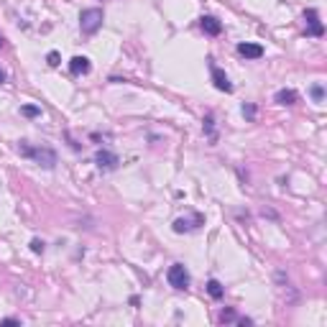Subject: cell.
Segmentation results:
<instances>
[{
    "label": "cell",
    "mask_w": 327,
    "mask_h": 327,
    "mask_svg": "<svg viewBox=\"0 0 327 327\" xmlns=\"http://www.w3.org/2000/svg\"><path fill=\"white\" fill-rule=\"evenodd\" d=\"M44 248H46V245H44V240H39V238L31 240V251L33 253H44Z\"/></svg>",
    "instance_id": "19"
},
{
    "label": "cell",
    "mask_w": 327,
    "mask_h": 327,
    "mask_svg": "<svg viewBox=\"0 0 327 327\" xmlns=\"http://www.w3.org/2000/svg\"><path fill=\"white\" fill-rule=\"evenodd\" d=\"M205 133L210 136V141H215V120H212V115H205Z\"/></svg>",
    "instance_id": "14"
},
{
    "label": "cell",
    "mask_w": 327,
    "mask_h": 327,
    "mask_svg": "<svg viewBox=\"0 0 327 327\" xmlns=\"http://www.w3.org/2000/svg\"><path fill=\"white\" fill-rule=\"evenodd\" d=\"M3 82H5V72H3V69H0V85H3Z\"/></svg>",
    "instance_id": "21"
},
{
    "label": "cell",
    "mask_w": 327,
    "mask_h": 327,
    "mask_svg": "<svg viewBox=\"0 0 327 327\" xmlns=\"http://www.w3.org/2000/svg\"><path fill=\"white\" fill-rule=\"evenodd\" d=\"M95 164H97L100 172H112V169H118L120 159H118V153H112V151H108V149H100V151L95 153Z\"/></svg>",
    "instance_id": "5"
},
{
    "label": "cell",
    "mask_w": 327,
    "mask_h": 327,
    "mask_svg": "<svg viewBox=\"0 0 327 327\" xmlns=\"http://www.w3.org/2000/svg\"><path fill=\"white\" fill-rule=\"evenodd\" d=\"M210 74H212V85H215L220 92H233V85H230V80H228V74H225L220 66L210 64Z\"/></svg>",
    "instance_id": "7"
},
{
    "label": "cell",
    "mask_w": 327,
    "mask_h": 327,
    "mask_svg": "<svg viewBox=\"0 0 327 327\" xmlns=\"http://www.w3.org/2000/svg\"><path fill=\"white\" fill-rule=\"evenodd\" d=\"M207 294H210L212 299H222L225 289H222V284H220L218 279H210V281H207Z\"/></svg>",
    "instance_id": "12"
},
{
    "label": "cell",
    "mask_w": 327,
    "mask_h": 327,
    "mask_svg": "<svg viewBox=\"0 0 327 327\" xmlns=\"http://www.w3.org/2000/svg\"><path fill=\"white\" fill-rule=\"evenodd\" d=\"M59 62H62L59 51H49V54H46V64H49V66H59Z\"/></svg>",
    "instance_id": "17"
},
{
    "label": "cell",
    "mask_w": 327,
    "mask_h": 327,
    "mask_svg": "<svg viewBox=\"0 0 327 327\" xmlns=\"http://www.w3.org/2000/svg\"><path fill=\"white\" fill-rule=\"evenodd\" d=\"M103 21H105V16L100 8H85L80 13V28L85 36H92V33H97L103 28Z\"/></svg>",
    "instance_id": "2"
},
{
    "label": "cell",
    "mask_w": 327,
    "mask_h": 327,
    "mask_svg": "<svg viewBox=\"0 0 327 327\" xmlns=\"http://www.w3.org/2000/svg\"><path fill=\"white\" fill-rule=\"evenodd\" d=\"M199 225H205V218L199 212H192V218H176L174 220V233H189V230H197Z\"/></svg>",
    "instance_id": "4"
},
{
    "label": "cell",
    "mask_w": 327,
    "mask_h": 327,
    "mask_svg": "<svg viewBox=\"0 0 327 327\" xmlns=\"http://www.w3.org/2000/svg\"><path fill=\"white\" fill-rule=\"evenodd\" d=\"M238 54L243 56V59H261L263 46L261 44H253V41H245V44H238Z\"/></svg>",
    "instance_id": "8"
},
{
    "label": "cell",
    "mask_w": 327,
    "mask_h": 327,
    "mask_svg": "<svg viewBox=\"0 0 327 327\" xmlns=\"http://www.w3.org/2000/svg\"><path fill=\"white\" fill-rule=\"evenodd\" d=\"M312 97H314V103H322V97H325V87H322V85H314V87H312Z\"/></svg>",
    "instance_id": "18"
},
{
    "label": "cell",
    "mask_w": 327,
    "mask_h": 327,
    "mask_svg": "<svg viewBox=\"0 0 327 327\" xmlns=\"http://www.w3.org/2000/svg\"><path fill=\"white\" fill-rule=\"evenodd\" d=\"M3 325H21V320H13V317H8V320H3Z\"/></svg>",
    "instance_id": "20"
},
{
    "label": "cell",
    "mask_w": 327,
    "mask_h": 327,
    "mask_svg": "<svg viewBox=\"0 0 327 327\" xmlns=\"http://www.w3.org/2000/svg\"><path fill=\"white\" fill-rule=\"evenodd\" d=\"M21 112H23L26 118H39L41 115V108L39 105H23V108H21Z\"/></svg>",
    "instance_id": "15"
},
{
    "label": "cell",
    "mask_w": 327,
    "mask_h": 327,
    "mask_svg": "<svg viewBox=\"0 0 327 327\" xmlns=\"http://www.w3.org/2000/svg\"><path fill=\"white\" fill-rule=\"evenodd\" d=\"M199 26H202V31H205L207 36H220V33H222V23H220L215 16H202L199 18Z\"/></svg>",
    "instance_id": "9"
},
{
    "label": "cell",
    "mask_w": 327,
    "mask_h": 327,
    "mask_svg": "<svg viewBox=\"0 0 327 327\" xmlns=\"http://www.w3.org/2000/svg\"><path fill=\"white\" fill-rule=\"evenodd\" d=\"M89 69H92V64H89L87 56H74V59L69 62V72L74 77H80V74H87Z\"/></svg>",
    "instance_id": "10"
},
{
    "label": "cell",
    "mask_w": 327,
    "mask_h": 327,
    "mask_svg": "<svg viewBox=\"0 0 327 327\" xmlns=\"http://www.w3.org/2000/svg\"><path fill=\"white\" fill-rule=\"evenodd\" d=\"M21 156L31 159L33 164H39L44 169H54L56 166V151L49 149V146H31V143H21L18 146Z\"/></svg>",
    "instance_id": "1"
},
{
    "label": "cell",
    "mask_w": 327,
    "mask_h": 327,
    "mask_svg": "<svg viewBox=\"0 0 327 327\" xmlns=\"http://www.w3.org/2000/svg\"><path fill=\"white\" fill-rule=\"evenodd\" d=\"M3 44H5V39H3V36H0V49H3Z\"/></svg>",
    "instance_id": "22"
},
{
    "label": "cell",
    "mask_w": 327,
    "mask_h": 327,
    "mask_svg": "<svg viewBox=\"0 0 327 327\" xmlns=\"http://www.w3.org/2000/svg\"><path fill=\"white\" fill-rule=\"evenodd\" d=\"M238 320V314H235V309H222L220 312V322L225 325V322H235Z\"/></svg>",
    "instance_id": "16"
},
{
    "label": "cell",
    "mask_w": 327,
    "mask_h": 327,
    "mask_svg": "<svg viewBox=\"0 0 327 327\" xmlns=\"http://www.w3.org/2000/svg\"><path fill=\"white\" fill-rule=\"evenodd\" d=\"M304 21L309 23L307 36H322V33H325V26H322V21H320V13H317L314 8H307V10H304Z\"/></svg>",
    "instance_id": "6"
},
{
    "label": "cell",
    "mask_w": 327,
    "mask_h": 327,
    "mask_svg": "<svg viewBox=\"0 0 327 327\" xmlns=\"http://www.w3.org/2000/svg\"><path fill=\"white\" fill-rule=\"evenodd\" d=\"M274 100H276L279 105H294L297 100H299V95L294 92V89H286L284 87V89H279V92L274 95Z\"/></svg>",
    "instance_id": "11"
},
{
    "label": "cell",
    "mask_w": 327,
    "mask_h": 327,
    "mask_svg": "<svg viewBox=\"0 0 327 327\" xmlns=\"http://www.w3.org/2000/svg\"><path fill=\"white\" fill-rule=\"evenodd\" d=\"M240 112H243V118H245V120H256V112H258V110H256L253 103H245V105L240 108Z\"/></svg>",
    "instance_id": "13"
},
{
    "label": "cell",
    "mask_w": 327,
    "mask_h": 327,
    "mask_svg": "<svg viewBox=\"0 0 327 327\" xmlns=\"http://www.w3.org/2000/svg\"><path fill=\"white\" fill-rule=\"evenodd\" d=\"M166 281H169V286H174L176 291L189 289V271H187V266L184 263H172V266H169V271H166Z\"/></svg>",
    "instance_id": "3"
}]
</instances>
